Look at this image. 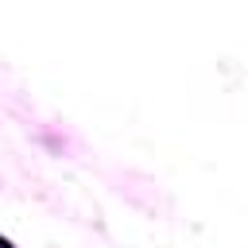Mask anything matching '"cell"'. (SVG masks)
<instances>
[{
  "label": "cell",
  "mask_w": 248,
  "mask_h": 248,
  "mask_svg": "<svg viewBox=\"0 0 248 248\" xmlns=\"http://www.w3.org/2000/svg\"><path fill=\"white\" fill-rule=\"evenodd\" d=\"M0 248H16V244H12V240H8V236H0Z\"/></svg>",
  "instance_id": "6da1fadb"
}]
</instances>
